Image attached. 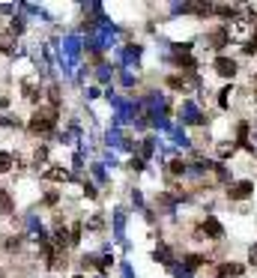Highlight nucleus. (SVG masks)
<instances>
[{
  "instance_id": "1",
  "label": "nucleus",
  "mask_w": 257,
  "mask_h": 278,
  "mask_svg": "<svg viewBox=\"0 0 257 278\" xmlns=\"http://www.w3.org/2000/svg\"><path fill=\"white\" fill-rule=\"evenodd\" d=\"M54 123H57V108H39L33 117H30V132L45 135V132L54 129Z\"/></svg>"
},
{
  "instance_id": "2",
  "label": "nucleus",
  "mask_w": 257,
  "mask_h": 278,
  "mask_svg": "<svg viewBox=\"0 0 257 278\" xmlns=\"http://www.w3.org/2000/svg\"><path fill=\"white\" fill-rule=\"evenodd\" d=\"M227 194H230L233 201H245L248 194H254V183H251V180H236V183L227 186Z\"/></svg>"
},
{
  "instance_id": "3",
  "label": "nucleus",
  "mask_w": 257,
  "mask_h": 278,
  "mask_svg": "<svg viewBox=\"0 0 257 278\" xmlns=\"http://www.w3.org/2000/svg\"><path fill=\"white\" fill-rule=\"evenodd\" d=\"M168 84H171L173 90H183V93H189V90L197 87V78L186 72V75H171V78H168Z\"/></svg>"
},
{
  "instance_id": "4",
  "label": "nucleus",
  "mask_w": 257,
  "mask_h": 278,
  "mask_svg": "<svg viewBox=\"0 0 257 278\" xmlns=\"http://www.w3.org/2000/svg\"><path fill=\"white\" fill-rule=\"evenodd\" d=\"M215 72H219L222 78H233V75H236V63H233L230 57H219V60H215Z\"/></svg>"
},
{
  "instance_id": "5",
  "label": "nucleus",
  "mask_w": 257,
  "mask_h": 278,
  "mask_svg": "<svg viewBox=\"0 0 257 278\" xmlns=\"http://www.w3.org/2000/svg\"><path fill=\"white\" fill-rule=\"evenodd\" d=\"M201 230H204L206 236H212V240H219L224 230H222V225L215 222V219H204V225H201Z\"/></svg>"
},
{
  "instance_id": "6",
  "label": "nucleus",
  "mask_w": 257,
  "mask_h": 278,
  "mask_svg": "<svg viewBox=\"0 0 257 278\" xmlns=\"http://www.w3.org/2000/svg\"><path fill=\"white\" fill-rule=\"evenodd\" d=\"M240 275H242L240 263H222V269H219V278H240Z\"/></svg>"
},
{
  "instance_id": "7",
  "label": "nucleus",
  "mask_w": 257,
  "mask_h": 278,
  "mask_svg": "<svg viewBox=\"0 0 257 278\" xmlns=\"http://www.w3.org/2000/svg\"><path fill=\"white\" fill-rule=\"evenodd\" d=\"M0 51H3V54L15 51V36H12V33H0Z\"/></svg>"
},
{
  "instance_id": "8",
  "label": "nucleus",
  "mask_w": 257,
  "mask_h": 278,
  "mask_svg": "<svg viewBox=\"0 0 257 278\" xmlns=\"http://www.w3.org/2000/svg\"><path fill=\"white\" fill-rule=\"evenodd\" d=\"M66 171H63V168H60V165H51V168H48V171H45V180H51V183H60V180H66Z\"/></svg>"
},
{
  "instance_id": "9",
  "label": "nucleus",
  "mask_w": 257,
  "mask_h": 278,
  "mask_svg": "<svg viewBox=\"0 0 257 278\" xmlns=\"http://www.w3.org/2000/svg\"><path fill=\"white\" fill-rule=\"evenodd\" d=\"M227 39H230V33H227V30L222 27V30H215V33L209 36V45H212V48H222V45L227 42Z\"/></svg>"
},
{
  "instance_id": "10",
  "label": "nucleus",
  "mask_w": 257,
  "mask_h": 278,
  "mask_svg": "<svg viewBox=\"0 0 257 278\" xmlns=\"http://www.w3.org/2000/svg\"><path fill=\"white\" fill-rule=\"evenodd\" d=\"M21 93H24V99H27V102H39V90H36V84H30V81H24Z\"/></svg>"
},
{
  "instance_id": "11",
  "label": "nucleus",
  "mask_w": 257,
  "mask_h": 278,
  "mask_svg": "<svg viewBox=\"0 0 257 278\" xmlns=\"http://www.w3.org/2000/svg\"><path fill=\"white\" fill-rule=\"evenodd\" d=\"M0 212H6V215H9V212H15V204H12V197H9V194H6L3 189H0Z\"/></svg>"
},
{
  "instance_id": "12",
  "label": "nucleus",
  "mask_w": 257,
  "mask_h": 278,
  "mask_svg": "<svg viewBox=\"0 0 257 278\" xmlns=\"http://www.w3.org/2000/svg\"><path fill=\"white\" fill-rule=\"evenodd\" d=\"M212 12L222 18H236V6H224V3H219V6H212Z\"/></svg>"
},
{
  "instance_id": "13",
  "label": "nucleus",
  "mask_w": 257,
  "mask_h": 278,
  "mask_svg": "<svg viewBox=\"0 0 257 278\" xmlns=\"http://www.w3.org/2000/svg\"><path fill=\"white\" fill-rule=\"evenodd\" d=\"M12 165H15V158L9 156V153H0V174H9Z\"/></svg>"
},
{
  "instance_id": "14",
  "label": "nucleus",
  "mask_w": 257,
  "mask_h": 278,
  "mask_svg": "<svg viewBox=\"0 0 257 278\" xmlns=\"http://www.w3.org/2000/svg\"><path fill=\"white\" fill-rule=\"evenodd\" d=\"M233 150H236V144H233V141H224V144H219V158L233 156Z\"/></svg>"
},
{
  "instance_id": "15",
  "label": "nucleus",
  "mask_w": 257,
  "mask_h": 278,
  "mask_svg": "<svg viewBox=\"0 0 257 278\" xmlns=\"http://www.w3.org/2000/svg\"><path fill=\"white\" fill-rule=\"evenodd\" d=\"M171 174H186V162L183 158H173L171 162Z\"/></svg>"
},
{
  "instance_id": "16",
  "label": "nucleus",
  "mask_w": 257,
  "mask_h": 278,
  "mask_svg": "<svg viewBox=\"0 0 257 278\" xmlns=\"http://www.w3.org/2000/svg\"><path fill=\"white\" fill-rule=\"evenodd\" d=\"M21 30H24V21H21V18H12V24H9V33L18 36Z\"/></svg>"
},
{
  "instance_id": "17",
  "label": "nucleus",
  "mask_w": 257,
  "mask_h": 278,
  "mask_svg": "<svg viewBox=\"0 0 257 278\" xmlns=\"http://www.w3.org/2000/svg\"><path fill=\"white\" fill-rule=\"evenodd\" d=\"M45 158H48V150H45V147H36V153H33V162H36V165H39V162H45Z\"/></svg>"
},
{
  "instance_id": "18",
  "label": "nucleus",
  "mask_w": 257,
  "mask_h": 278,
  "mask_svg": "<svg viewBox=\"0 0 257 278\" xmlns=\"http://www.w3.org/2000/svg\"><path fill=\"white\" fill-rule=\"evenodd\" d=\"M248 263H251V266H257V243L248 248Z\"/></svg>"
},
{
  "instance_id": "19",
  "label": "nucleus",
  "mask_w": 257,
  "mask_h": 278,
  "mask_svg": "<svg viewBox=\"0 0 257 278\" xmlns=\"http://www.w3.org/2000/svg\"><path fill=\"white\" fill-rule=\"evenodd\" d=\"M18 245H21V240H18V236H9V240H6V248H9V251H15Z\"/></svg>"
},
{
  "instance_id": "20",
  "label": "nucleus",
  "mask_w": 257,
  "mask_h": 278,
  "mask_svg": "<svg viewBox=\"0 0 257 278\" xmlns=\"http://www.w3.org/2000/svg\"><path fill=\"white\" fill-rule=\"evenodd\" d=\"M219 102H222V108L230 102V87H224V90H222V99H219Z\"/></svg>"
},
{
  "instance_id": "21",
  "label": "nucleus",
  "mask_w": 257,
  "mask_h": 278,
  "mask_svg": "<svg viewBox=\"0 0 257 278\" xmlns=\"http://www.w3.org/2000/svg\"><path fill=\"white\" fill-rule=\"evenodd\" d=\"M45 204H57V191H48V194H45Z\"/></svg>"
},
{
  "instance_id": "22",
  "label": "nucleus",
  "mask_w": 257,
  "mask_h": 278,
  "mask_svg": "<svg viewBox=\"0 0 257 278\" xmlns=\"http://www.w3.org/2000/svg\"><path fill=\"white\" fill-rule=\"evenodd\" d=\"M251 90L257 93V72H254V78H251Z\"/></svg>"
},
{
  "instance_id": "23",
  "label": "nucleus",
  "mask_w": 257,
  "mask_h": 278,
  "mask_svg": "<svg viewBox=\"0 0 257 278\" xmlns=\"http://www.w3.org/2000/svg\"><path fill=\"white\" fill-rule=\"evenodd\" d=\"M0 278H3V272H0Z\"/></svg>"
},
{
  "instance_id": "24",
  "label": "nucleus",
  "mask_w": 257,
  "mask_h": 278,
  "mask_svg": "<svg viewBox=\"0 0 257 278\" xmlns=\"http://www.w3.org/2000/svg\"><path fill=\"white\" fill-rule=\"evenodd\" d=\"M78 278H81V275H78Z\"/></svg>"
}]
</instances>
